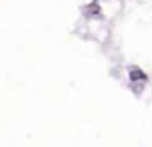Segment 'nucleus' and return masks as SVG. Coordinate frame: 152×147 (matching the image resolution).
Segmentation results:
<instances>
[{
  "label": "nucleus",
  "instance_id": "1",
  "mask_svg": "<svg viewBox=\"0 0 152 147\" xmlns=\"http://www.w3.org/2000/svg\"><path fill=\"white\" fill-rule=\"evenodd\" d=\"M139 78L142 79V78H144V73H139V71L134 70V71L131 73V79H139Z\"/></svg>",
  "mask_w": 152,
  "mask_h": 147
}]
</instances>
